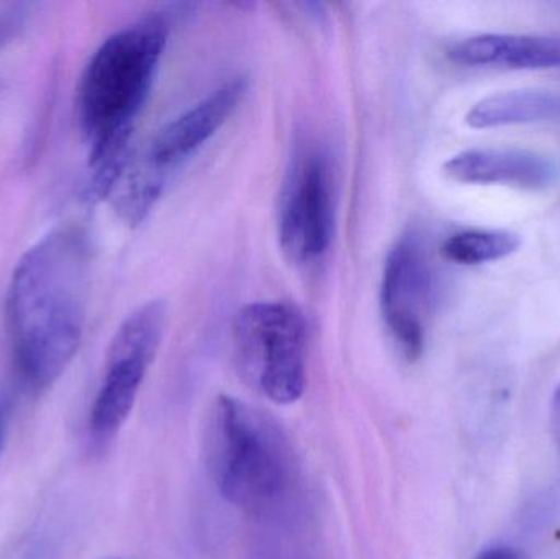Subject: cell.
<instances>
[{"label": "cell", "instance_id": "obj_1", "mask_svg": "<svg viewBox=\"0 0 560 559\" xmlns=\"http://www.w3.org/2000/svg\"><path fill=\"white\" fill-rule=\"evenodd\" d=\"M89 245L78 226L52 230L13 269L7 331L23 383L49 389L78 353L88 312Z\"/></svg>", "mask_w": 560, "mask_h": 559}, {"label": "cell", "instance_id": "obj_2", "mask_svg": "<svg viewBox=\"0 0 560 559\" xmlns=\"http://www.w3.org/2000/svg\"><path fill=\"white\" fill-rule=\"evenodd\" d=\"M167 42L160 16L140 20L108 36L85 66L78 115L89 148L91 200L108 199L128 160V141Z\"/></svg>", "mask_w": 560, "mask_h": 559}, {"label": "cell", "instance_id": "obj_3", "mask_svg": "<svg viewBox=\"0 0 560 559\" xmlns=\"http://www.w3.org/2000/svg\"><path fill=\"white\" fill-rule=\"evenodd\" d=\"M203 455L220 496L245 514L262 515L285 504L295 482L292 446L268 414L232 396L210 409Z\"/></svg>", "mask_w": 560, "mask_h": 559}, {"label": "cell", "instance_id": "obj_4", "mask_svg": "<svg viewBox=\"0 0 560 559\" xmlns=\"http://www.w3.org/2000/svg\"><path fill=\"white\" fill-rule=\"evenodd\" d=\"M233 357L240 376L280 406L296 403L306 387V325L285 302H256L235 315Z\"/></svg>", "mask_w": 560, "mask_h": 559}, {"label": "cell", "instance_id": "obj_5", "mask_svg": "<svg viewBox=\"0 0 560 559\" xmlns=\"http://www.w3.org/2000/svg\"><path fill=\"white\" fill-rule=\"evenodd\" d=\"M164 321L166 304L147 302L125 318L112 338L104 377L89 412V435L95 445L110 442L130 417L160 348Z\"/></svg>", "mask_w": 560, "mask_h": 559}, {"label": "cell", "instance_id": "obj_6", "mask_svg": "<svg viewBox=\"0 0 560 559\" xmlns=\"http://www.w3.org/2000/svg\"><path fill=\"white\" fill-rule=\"evenodd\" d=\"M433 298L427 253L415 236H405L385 261L381 307L388 334L407 360L417 361L423 354Z\"/></svg>", "mask_w": 560, "mask_h": 559}, {"label": "cell", "instance_id": "obj_7", "mask_svg": "<svg viewBox=\"0 0 560 559\" xmlns=\"http://www.w3.org/2000/svg\"><path fill=\"white\" fill-rule=\"evenodd\" d=\"M279 236L287 258L295 263L318 258L331 243V176L319 154H306L290 176L280 209Z\"/></svg>", "mask_w": 560, "mask_h": 559}, {"label": "cell", "instance_id": "obj_8", "mask_svg": "<svg viewBox=\"0 0 560 559\" xmlns=\"http://www.w3.org/2000/svg\"><path fill=\"white\" fill-rule=\"evenodd\" d=\"M443 171L456 183L526 190L549 189L560 177L551 156L525 148H472L447 160Z\"/></svg>", "mask_w": 560, "mask_h": 559}, {"label": "cell", "instance_id": "obj_9", "mask_svg": "<svg viewBox=\"0 0 560 559\" xmlns=\"http://www.w3.org/2000/svg\"><path fill=\"white\" fill-rule=\"evenodd\" d=\"M246 89L248 82L243 78L226 82L186 114L171 121L151 143L147 153L148 161L160 170H167L189 158L232 117L245 97Z\"/></svg>", "mask_w": 560, "mask_h": 559}, {"label": "cell", "instance_id": "obj_10", "mask_svg": "<svg viewBox=\"0 0 560 559\" xmlns=\"http://www.w3.org/2000/svg\"><path fill=\"white\" fill-rule=\"evenodd\" d=\"M447 56L457 65L505 69L560 68V38L486 33L453 43Z\"/></svg>", "mask_w": 560, "mask_h": 559}, {"label": "cell", "instance_id": "obj_11", "mask_svg": "<svg viewBox=\"0 0 560 559\" xmlns=\"http://www.w3.org/2000/svg\"><path fill=\"white\" fill-rule=\"evenodd\" d=\"M466 121L472 128L560 121V92L523 89L489 95L470 108Z\"/></svg>", "mask_w": 560, "mask_h": 559}, {"label": "cell", "instance_id": "obj_12", "mask_svg": "<svg viewBox=\"0 0 560 559\" xmlns=\"http://www.w3.org/2000/svg\"><path fill=\"white\" fill-rule=\"evenodd\" d=\"M163 174L164 171L154 166L147 156L135 164L128 160L120 179L108 196L115 212L128 225H140L153 209L154 202L163 193Z\"/></svg>", "mask_w": 560, "mask_h": 559}, {"label": "cell", "instance_id": "obj_13", "mask_svg": "<svg viewBox=\"0 0 560 559\" xmlns=\"http://www.w3.org/2000/svg\"><path fill=\"white\" fill-rule=\"evenodd\" d=\"M520 246L522 238L509 230H466L450 236L441 246V255L456 265L477 266L506 258Z\"/></svg>", "mask_w": 560, "mask_h": 559}, {"label": "cell", "instance_id": "obj_14", "mask_svg": "<svg viewBox=\"0 0 560 559\" xmlns=\"http://www.w3.org/2000/svg\"><path fill=\"white\" fill-rule=\"evenodd\" d=\"M32 15V3H13L0 10V49L13 42L25 30Z\"/></svg>", "mask_w": 560, "mask_h": 559}, {"label": "cell", "instance_id": "obj_15", "mask_svg": "<svg viewBox=\"0 0 560 559\" xmlns=\"http://www.w3.org/2000/svg\"><path fill=\"white\" fill-rule=\"evenodd\" d=\"M13 417V399L9 391L0 389V456L9 439L10 423Z\"/></svg>", "mask_w": 560, "mask_h": 559}, {"label": "cell", "instance_id": "obj_16", "mask_svg": "<svg viewBox=\"0 0 560 559\" xmlns=\"http://www.w3.org/2000/svg\"><path fill=\"white\" fill-rule=\"evenodd\" d=\"M551 432L555 439L556 450L560 459V384L556 387L555 396L551 403Z\"/></svg>", "mask_w": 560, "mask_h": 559}, {"label": "cell", "instance_id": "obj_17", "mask_svg": "<svg viewBox=\"0 0 560 559\" xmlns=\"http://www.w3.org/2000/svg\"><path fill=\"white\" fill-rule=\"evenodd\" d=\"M474 559H522L513 548L510 547H492L480 551Z\"/></svg>", "mask_w": 560, "mask_h": 559}, {"label": "cell", "instance_id": "obj_18", "mask_svg": "<svg viewBox=\"0 0 560 559\" xmlns=\"http://www.w3.org/2000/svg\"><path fill=\"white\" fill-rule=\"evenodd\" d=\"M43 545L35 541V544L30 545L25 551H23L22 557L19 559H43Z\"/></svg>", "mask_w": 560, "mask_h": 559}]
</instances>
